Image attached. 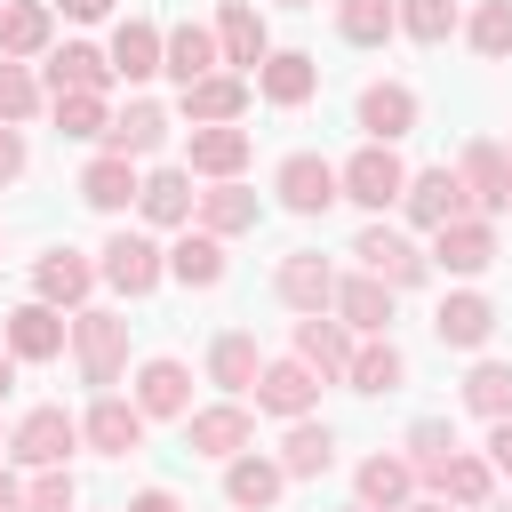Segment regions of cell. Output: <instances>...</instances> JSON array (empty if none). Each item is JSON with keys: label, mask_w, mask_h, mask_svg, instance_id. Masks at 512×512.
<instances>
[{"label": "cell", "mask_w": 512, "mask_h": 512, "mask_svg": "<svg viewBox=\"0 0 512 512\" xmlns=\"http://www.w3.org/2000/svg\"><path fill=\"white\" fill-rule=\"evenodd\" d=\"M72 344H80L88 384H112V376H120V360H128V320H112V312H80Z\"/></svg>", "instance_id": "obj_1"}, {"label": "cell", "mask_w": 512, "mask_h": 512, "mask_svg": "<svg viewBox=\"0 0 512 512\" xmlns=\"http://www.w3.org/2000/svg\"><path fill=\"white\" fill-rule=\"evenodd\" d=\"M352 256H360V264H368V280H384V288H416V280H424V256H416L400 232H384V224H368Z\"/></svg>", "instance_id": "obj_2"}, {"label": "cell", "mask_w": 512, "mask_h": 512, "mask_svg": "<svg viewBox=\"0 0 512 512\" xmlns=\"http://www.w3.org/2000/svg\"><path fill=\"white\" fill-rule=\"evenodd\" d=\"M336 184H344V192H352L360 208H384V200H400V192H408V176H400V160H392L384 144H368V152H352V168H344Z\"/></svg>", "instance_id": "obj_3"}, {"label": "cell", "mask_w": 512, "mask_h": 512, "mask_svg": "<svg viewBox=\"0 0 512 512\" xmlns=\"http://www.w3.org/2000/svg\"><path fill=\"white\" fill-rule=\"evenodd\" d=\"M72 432H80V424H72L64 408H32V416L16 424V456H24V464H64Z\"/></svg>", "instance_id": "obj_4"}, {"label": "cell", "mask_w": 512, "mask_h": 512, "mask_svg": "<svg viewBox=\"0 0 512 512\" xmlns=\"http://www.w3.org/2000/svg\"><path fill=\"white\" fill-rule=\"evenodd\" d=\"M104 280H112V288H128V296H144V288L160 280V248H152V240H136V232H120V240L104 248Z\"/></svg>", "instance_id": "obj_5"}, {"label": "cell", "mask_w": 512, "mask_h": 512, "mask_svg": "<svg viewBox=\"0 0 512 512\" xmlns=\"http://www.w3.org/2000/svg\"><path fill=\"white\" fill-rule=\"evenodd\" d=\"M256 400H264L272 416H304V408L320 400V384H312V368H304V360H280V368H264V376H256Z\"/></svg>", "instance_id": "obj_6"}, {"label": "cell", "mask_w": 512, "mask_h": 512, "mask_svg": "<svg viewBox=\"0 0 512 512\" xmlns=\"http://www.w3.org/2000/svg\"><path fill=\"white\" fill-rule=\"evenodd\" d=\"M280 200H288V208H304V216H312V208H328V200H336V168H328V160H312V152H296V160L280 168Z\"/></svg>", "instance_id": "obj_7"}, {"label": "cell", "mask_w": 512, "mask_h": 512, "mask_svg": "<svg viewBox=\"0 0 512 512\" xmlns=\"http://www.w3.org/2000/svg\"><path fill=\"white\" fill-rule=\"evenodd\" d=\"M408 216H416V224H432V232H440V224H456V216H464V184H456L448 168L416 176V184H408Z\"/></svg>", "instance_id": "obj_8"}, {"label": "cell", "mask_w": 512, "mask_h": 512, "mask_svg": "<svg viewBox=\"0 0 512 512\" xmlns=\"http://www.w3.org/2000/svg\"><path fill=\"white\" fill-rule=\"evenodd\" d=\"M448 272H480L488 256H496V232L488 224H472V216H456V224H440V248H432Z\"/></svg>", "instance_id": "obj_9"}, {"label": "cell", "mask_w": 512, "mask_h": 512, "mask_svg": "<svg viewBox=\"0 0 512 512\" xmlns=\"http://www.w3.org/2000/svg\"><path fill=\"white\" fill-rule=\"evenodd\" d=\"M8 352H16V360H48V352H64V320H56L48 304H24V312L8 320Z\"/></svg>", "instance_id": "obj_10"}, {"label": "cell", "mask_w": 512, "mask_h": 512, "mask_svg": "<svg viewBox=\"0 0 512 512\" xmlns=\"http://www.w3.org/2000/svg\"><path fill=\"white\" fill-rule=\"evenodd\" d=\"M88 440H96L104 456H128V448L144 440V408H128V400H96V408H88Z\"/></svg>", "instance_id": "obj_11"}, {"label": "cell", "mask_w": 512, "mask_h": 512, "mask_svg": "<svg viewBox=\"0 0 512 512\" xmlns=\"http://www.w3.org/2000/svg\"><path fill=\"white\" fill-rule=\"evenodd\" d=\"M408 120H416V96H408V88H368V96H360V128H368L376 144L408 136Z\"/></svg>", "instance_id": "obj_12"}, {"label": "cell", "mask_w": 512, "mask_h": 512, "mask_svg": "<svg viewBox=\"0 0 512 512\" xmlns=\"http://www.w3.org/2000/svg\"><path fill=\"white\" fill-rule=\"evenodd\" d=\"M456 184H464V192H472L480 208H504V192H512V168H504V152H496V144H472V152H464V176H456Z\"/></svg>", "instance_id": "obj_13"}, {"label": "cell", "mask_w": 512, "mask_h": 512, "mask_svg": "<svg viewBox=\"0 0 512 512\" xmlns=\"http://www.w3.org/2000/svg\"><path fill=\"white\" fill-rule=\"evenodd\" d=\"M280 296H288L296 312H320V304L336 296V272H328L320 256H288V264H280Z\"/></svg>", "instance_id": "obj_14"}, {"label": "cell", "mask_w": 512, "mask_h": 512, "mask_svg": "<svg viewBox=\"0 0 512 512\" xmlns=\"http://www.w3.org/2000/svg\"><path fill=\"white\" fill-rule=\"evenodd\" d=\"M184 432H192L200 456H232V448H248V416H240V408H200Z\"/></svg>", "instance_id": "obj_15"}, {"label": "cell", "mask_w": 512, "mask_h": 512, "mask_svg": "<svg viewBox=\"0 0 512 512\" xmlns=\"http://www.w3.org/2000/svg\"><path fill=\"white\" fill-rule=\"evenodd\" d=\"M32 48H48V8L40 0L0 8V56H32Z\"/></svg>", "instance_id": "obj_16"}, {"label": "cell", "mask_w": 512, "mask_h": 512, "mask_svg": "<svg viewBox=\"0 0 512 512\" xmlns=\"http://www.w3.org/2000/svg\"><path fill=\"white\" fill-rule=\"evenodd\" d=\"M48 80H56V96H96V88L112 80V64H104L96 48H64V56L48 64Z\"/></svg>", "instance_id": "obj_17"}, {"label": "cell", "mask_w": 512, "mask_h": 512, "mask_svg": "<svg viewBox=\"0 0 512 512\" xmlns=\"http://www.w3.org/2000/svg\"><path fill=\"white\" fill-rule=\"evenodd\" d=\"M80 192H88V208H128V200H136V168H128L120 152H104V160L80 176Z\"/></svg>", "instance_id": "obj_18"}, {"label": "cell", "mask_w": 512, "mask_h": 512, "mask_svg": "<svg viewBox=\"0 0 512 512\" xmlns=\"http://www.w3.org/2000/svg\"><path fill=\"white\" fill-rule=\"evenodd\" d=\"M168 272H176L184 288H216V280H224V248H216L208 232H200V240L184 232V240H176V256H168Z\"/></svg>", "instance_id": "obj_19"}, {"label": "cell", "mask_w": 512, "mask_h": 512, "mask_svg": "<svg viewBox=\"0 0 512 512\" xmlns=\"http://www.w3.org/2000/svg\"><path fill=\"white\" fill-rule=\"evenodd\" d=\"M432 328H440V344H480L496 328V312H488V296H448Z\"/></svg>", "instance_id": "obj_20"}, {"label": "cell", "mask_w": 512, "mask_h": 512, "mask_svg": "<svg viewBox=\"0 0 512 512\" xmlns=\"http://www.w3.org/2000/svg\"><path fill=\"white\" fill-rule=\"evenodd\" d=\"M136 408H144V416H184V368H176V360H152V368L136 376Z\"/></svg>", "instance_id": "obj_21"}, {"label": "cell", "mask_w": 512, "mask_h": 512, "mask_svg": "<svg viewBox=\"0 0 512 512\" xmlns=\"http://www.w3.org/2000/svg\"><path fill=\"white\" fill-rule=\"evenodd\" d=\"M240 104H248V88H240V80H224V72H208V80H192V88H184V112H192V120H232Z\"/></svg>", "instance_id": "obj_22"}, {"label": "cell", "mask_w": 512, "mask_h": 512, "mask_svg": "<svg viewBox=\"0 0 512 512\" xmlns=\"http://www.w3.org/2000/svg\"><path fill=\"white\" fill-rule=\"evenodd\" d=\"M104 136H112V152L128 160V152H152V144L168 136V120H160V104H128V112H120Z\"/></svg>", "instance_id": "obj_23"}, {"label": "cell", "mask_w": 512, "mask_h": 512, "mask_svg": "<svg viewBox=\"0 0 512 512\" xmlns=\"http://www.w3.org/2000/svg\"><path fill=\"white\" fill-rule=\"evenodd\" d=\"M136 200H144L152 224H184V216H192V184H184L176 168H160L152 184H136Z\"/></svg>", "instance_id": "obj_24"}, {"label": "cell", "mask_w": 512, "mask_h": 512, "mask_svg": "<svg viewBox=\"0 0 512 512\" xmlns=\"http://www.w3.org/2000/svg\"><path fill=\"white\" fill-rule=\"evenodd\" d=\"M336 312H344L352 328H384V320H392V288H384V280H344V288H336Z\"/></svg>", "instance_id": "obj_25"}, {"label": "cell", "mask_w": 512, "mask_h": 512, "mask_svg": "<svg viewBox=\"0 0 512 512\" xmlns=\"http://www.w3.org/2000/svg\"><path fill=\"white\" fill-rule=\"evenodd\" d=\"M296 352H304V368H328V376H344V368H352V344H344V336H336L320 312L296 328Z\"/></svg>", "instance_id": "obj_26"}, {"label": "cell", "mask_w": 512, "mask_h": 512, "mask_svg": "<svg viewBox=\"0 0 512 512\" xmlns=\"http://www.w3.org/2000/svg\"><path fill=\"white\" fill-rule=\"evenodd\" d=\"M240 160H248V136H240V128H200V136H192V168L232 176Z\"/></svg>", "instance_id": "obj_27"}, {"label": "cell", "mask_w": 512, "mask_h": 512, "mask_svg": "<svg viewBox=\"0 0 512 512\" xmlns=\"http://www.w3.org/2000/svg\"><path fill=\"white\" fill-rule=\"evenodd\" d=\"M400 496H408V464H400V456H368V464H360V504L384 512V504H400Z\"/></svg>", "instance_id": "obj_28"}, {"label": "cell", "mask_w": 512, "mask_h": 512, "mask_svg": "<svg viewBox=\"0 0 512 512\" xmlns=\"http://www.w3.org/2000/svg\"><path fill=\"white\" fill-rule=\"evenodd\" d=\"M208 64H216V40H208L200 24H184V32L168 40V72H176V80L192 88V80H208Z\"/></svg>", "instance_id": "obj_29"}, {"label": "cell", "mask_w": 512, "mask_h": 512, "mask_svg": "<svg viewBox=\"0 0 512 512\" xmlns=\"http://www.w3.org/2000/svg\"><path fill=\"white\" fill-rule=\"evenodd\" d=\"M208 368H216L224 392H248V384H256V336H224V344L208 352Z\"/></svg>", "instance_id": "obj_30"}, {"label": "cell", "mask_w": 512, "mask_h": 512, "mask_svg": "<svg viewBox=\"0 0 512 512\" xmlns=\"http://www.w3.org/2000/svg\"><path fill=\"white\" fill-rule=\"evenodd\" d=\"M112 64H120L128 80L160 72V40H152V24H120V40H112Z\"/></svg>", "instance_id": "obj_31"}, {"label": "cell", "mask_w": 512, "mask_h": 512, "mask_svg": "<svg viewBox=\"0 0 512 512\" xmlns=\"http://www.w3.org/2000/svg\"><path fill=\"white\" fill-rule=\"evenodd\" d=\"M264 96L272 104H304L312 96V64L304 56H264Z\"/></svg>", "instance_id": "obj_32"}, {"label": "cell", "mask_w": 512, "mask_h": 512, "mask_svg": "<svg viewBox=\"0 0 512 512\" xmlns=\"http://www.w3.org/2000/svg\"><path fill=\"white\" fill-rule=\"evenodd\" d=\"M88 280H96V272H88V264H80L72 248L40 264V296H48V304H72V296H88Z\"/></svg>", "instance_id": "obj_33"}, {"label": "cell", "mask_w": 512, "mask_h": 512, "mask_svg": "<svg viewBox=\"0 0 512 512\" xmlns=\"http://www.w3.org/2000/svg\"><path fill=\"white\" fill-rule=\"evenodd\" d=\"M224 496H232V504H248V512H264V504L280 496V464H232Z\"/></svg>", "instance_id": "obj_34"}, {"label": "cell", "mask_w": 512, "mask_h": 512, "mask_svg": "<svg viewBox=\"0 0 512 512\" xmlns=\"http://www.w3.org/2000/svg\"><path fill=\"white\" fill-rule=\"evenodd\" d=\"M464 400H472L480 416H512V368H504V360H488V368H472V384H464Z\"/></svg>", "instance_id": "obj_35"}, {"label": "cell", "mask_w": 512, "mask_h": 512, "mask_svg": "<svg viewBox=\"0 0 512 512\" xmlns=\"http://www.w3.org/2000/svg\"><path fill=\"white\" fill-rule=\"evenodd\" d=\"M200 216H208V232H248V224H256V192H232V184H224V192L200 200Z\"/></svg>", "instance_id": "obj_36"}, {"label": "cell", "mask_w": 512, "mask_h": 512, "mask_svg": "<svg viewBox=\"0 0 512 512\" xmlns=\"http://www.w3.org/2000/svg\"><path fill=\"white\" fill-rule=\"evenodd\" d=\"M336 24H344V40H384V32L400 24V8H392V0H344Z\"/></svg>", "instance_id": "obj_37"}, {"label": "cell", "mask_w": 512, "mask_h": 512, "mask_svg": "<svg viewBox=\"0 0 512 512\" xmlns=\"http://www.w3.org/2000/svg\"><path fill=\"white\" fill-rule=\"evenodd\" d=\"M224 56H232V64H256V56H264V24H256V8H224Z\"/></svg>", "instance_id": "obj_38"}, {"label": "cell", "mask_w": 512, "mask_h": 512, "mask_svg": "<svg viewBox=\"0 0 512 512\" xmlns=\"http://www.w3.org/2000/svg\"><path fill=\"white\" fill-rule=\"evenodd\" d=\"M328 456H336L328 424H296L288 432V472H328Z\"/></svg>", "instance_id": "obj_39"}, {"label": "cell", "mask_w": 512, "mask_h": 512, "mask_svg": "<svg viewBox=\"0 0 512 512\" xmlns=\"http://www.w3.org/2000/svg\"><path fill=\"white\" fill-rule=\"evenodd\" d=\"M432 480H440V488H448L456 504H480V496H488V464H480V456H448V464H440Z\"/></svg>", "instance_id": "obj_40"}, {"label": "cell", "mask_w": 512, "mask_h": 512, "mask_svg": "<svg viewBox=\"0 0 512 512\" xmlns=\"http://www.w3.org/2000/svg\"><path fill=\"white\" fill-rule=\"evenodd\" d=\"M400 24H408L416 40H448V32H456V0H408Z\"/></svg>", "instance_id": "obj_41"}, {"label": "cell", "mask_w": 512, "mask_h": 512, "mask_svg": "<svg viewBox=\"0 0 512 512\" xmlns=\"http://www.w3.org/2000/svg\"><path fill=\"white\" fill-rule=\"evenodd\" d=\"M472 40H480V56H512V0H488L472 16Z\"/></svg>", "instance_id": "obj_42"}, {"label": "cell", "mask_w": 512, "mask_h": 512, "mask_svg": "<svg viewBox=\"0 0 512 512\" xmlns=\"http://www.w3.org/2000/svg\"><path fill=\"white\" fill-rule=\"evenodd\" d=\"M408 448H416V472H440V464L456 456V432L432 416V424H416V432H408Z\"/></svg>", "instance_id": "obj_43"}, {"label": "cell", "mask_w": 512, "mask_h": 512, "mask_svg": "<svg viewBox=\"0 0 512 512\" xmlns=\"http://www.w3.org/2000/svg\"><path fill=\"white\" fill-rule=\"evenodd\" d=\"M64 136H104V96H56Z\"/></svg>", "instance_id": "obj_44"}, {"label": "cell", "mask_w": 512, "mask_h": 512, "mask_svg": "<svg viewBox=\"0 0 512 512\" xmlns=\"http://www.w3.org/2000/svg\"><path fill=\"white\" fill-rule=\"evenodd\" d=\"M352 384H360V392H392V384H400V352H392V344H384V352H360V360H352Z\"/></svg>", "instance_id": "obj_45"}, {"label": "cell", "mask_w": 512, "mask_h": 512, "mask_svg": "<svg viewBox=\"0 0 512 512\" xmlns=\"http://www.w3.org/2000/svg\"><path fill=\"white\" fill-rule=\"evenodd\" d=\"M32 104H40V88L24 80V64H8V56H0V120H24Z\"/></svg>", "instance_id": "obj_46"}, {"label": "cell", "mask_w": 512, "mask_h": 512, "mask_svg": "<svg viewBox=\"0 0 512 512\" xmlns=\"http://www.w3.org/2000/svg\"><path fill=\"white\" fill-rule=\"evenodd\" d=\"M24 512H72V480H64V472H40V488H32Z\"/></svg>", "instance_id": "obj_47"}, {"label": "cell", "mask_w": 512, "mask_h": 512, "mask_svg": "<svg viewBox=\"0 0 512 512\" xmlns=\"http://www.w3.org/2000/svg\"><path fill=\"white\" fill-rule=\"evenodd\" d=\"M488 456H496V472H512V416H496V432H488Z\"/></svg>", "instance_id": "obj_48"}, {"label": "cell", "mask_w": 512, "mask_h": 512, "mask_svg": "<svg viewBox=\"0 0 512 512\" xmlns=\"http://www.w3.org/2000/svg\"><path fill=\"white\" fill-rule=\"evenodd\" d=\"M16 168H24V144H16V136H8V128H0V184H8V176H16Z\"/></svg>", "instance_id": "obj_49"}, {"label": "cell", "mask_w": 512, "mask_h": 512, "mask_svg": "<svg viewBox=\"0 0 512 512\" xmlns=\"http://www.w3.org/2000/svg\"><path fill=\"white\" fill-rule=\"evenodd\" d=\"M128 512H176V496H168V488H144V496H136Z\"/></svg>", "instance_id": "obj_50"}, {"label": "cell", "mask_w": 512, "mask_h": 512, "mask_svg": "<svg viewBox=\"0 0 512 512\" xmlns=\"http://www.w3.org/2000/svg\"><path fill=\"white\" fill-rule=\"evenodd\" d=\"M0 512H24V496H16V480L0 472Z\"/></svg>", "instance_id": "obj_51"}, {"label": "cell", "mask_w": 512, "mask_h": 512, "mask_svg": "<svg viewBox=\"0 0 512 512\" xmlns=\"http://www.w3.org/2000/svg\"><path fill=\"white\" fill-rule=\"evenodd\" d=\"M64 8H72V16H104L112 0H64Z\"/></svg>", "instance_id": "obj_52"}, {"label": "cell", "mask_w": 512, "mask_h": 512, "mask_svg": "<svg viewBox=\"0 0 512 512\" xmlns=\"http://www.w3.org/2000/svg\"><path fill=\"white\" fill-rule=\"evenodd\" d=\"M8 384H16V360H8V352H0V392H8Z\"/></svg>", "instance_id": "obj_53"}, {"label": "cell", "mask_w": 512, "mask_h": 512, "mask_svg": "<svg viewBox=\"0 0 512 512\" xmlns=\"http://www.w3.org/2000/svg\"><path fill=\"white\" fill-rule=\"evenodd\" d=\"M416 512H448V504H416Z\"/></svg>", "instance_id": "obj_54"}, {"label": "cell", "mask_w": 512, "mask_h": 512, "mask_svg": "<svg viewBox=\"0 0 512 512\" xmlns=\"http://www.w3.org/2000/svg\"><path fill=\"white\" fill-rule=\"evenodd\" d=\"M352 512H368V504H352Z\"/></svg>", "instance_id": "obj_55"}, {"label": "cell", "mask_w": 512, "mask_h": 512, "mask_svg": "<svg viewBox=\"0 0 512 512\" xmlns=\"http://www.w3.org/2000/svg\"><path fill=\"white\" fill-rule=\"evenodd\" d=\"M504 208H512V192H504Z\"/></svg>", "instance_id": "obj_56"}]
</instances>
